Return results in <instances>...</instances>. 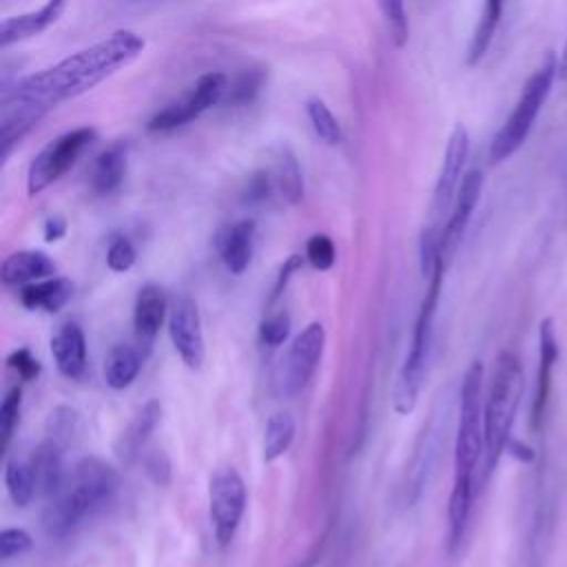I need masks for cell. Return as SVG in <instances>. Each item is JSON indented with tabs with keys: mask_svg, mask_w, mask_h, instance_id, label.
<instances>
[{
	"mask_svg": "<svg viewBox=\"0 0 567 567\" xmlns=\"http://www.w3.org/2000/svg\"><path fill=\"white\" fill-rule=\"evenodd\" d=\"M35 478V496L51 498L64 483V447L51 439L38 443L33 454L29 456Z\"/></svg>",
	"mask_w": 567,
	"mask_h": 567,
	"instance_id": "ac0fdd59",
	"label": "cell"
},
{
	"mask_svg": "<svg viewBox=\"0 0 567 567\" xmlns=\"http://www.w3.org/2000/svg\"><path fill=\"white\" fill-rule=\"evenodd\" d=\"M306 259L317 270H330L334 266V259H337V250H334L332 239L323 233L312 235L306 244Z\"/></svg>",
	"mask_w": 567,
	"mask_h": 567,
	"instance_id": "e575fe53",
	"label": "cell"
},
{
	"mask_svg": "<svg viewBox=\"0 0 567 567\" xmlns=\"http://www.w3.org/2000/svg\"><path fill=\"white\" fill-rule=\"evenodd\" d=\"M168 334L173 341L175 352L184 361L186 368L199 370L204 363L206 346H204V330L197 303L188 295L175 297L168 312Z\"/></svg>",
	"mask_w": 567,
	"mask_h": 567,
	"instance_id": "7c38bea8",
	"label": "cell"
},
{
	"mask_svg": "<svg viewBox=\"0 0 567 567\" xmlns=\"http://www.w3.org/2000/svg\"><path fill=\"white\" fill-rule=\"evenodd\" d=\"M306 113H308V120L317 133V137L328 144V146H337L341 140H343V133H341V126L337 122V117L332 115V111L326 106L323 100L319 97H312L306 102Z\"/></svg>",
	"mask_w": 567,
	"mask_h": 567,
	"instance_id": "4dcf8cb0",
	"label": "cell"
},
{
	"mask_svg": "<svg viewBox=\"0 0 567 567\" xmlns=\"http://www.w3.org/2000/svg\"><path fill=\"white\" fill-rule=\"evenodd\" d=\"M525 392V372L520 359L503 350L494 359V368L485 390L483 403V474L481 483L496 470L503 452L512 441L514 421Z\"/></svg>",
	"mask_w": 567,
	"mask_h": 567,
	"instance_id": "3957f363",
	"label": "cell"
},
{
	"mask_svg": "<svg viewBox=\"0 0 567 567\" xmlns=\"http://www.w3.org/2000/svg\"><path fill=\"white\" fill-rule=\"evenodd\" d=\"M64 233H66V221L62 217L53 215L44 221V239L47 241H58L60 237H64Z\"/></svg>",
	"mask_w": 567,
	"mask_h": 567,
	"instance_id": "7bdbcfd3",
	"label": "cell"
},
{
	"mask_svg": "<svg viewBox=\"0 0 567 567\" xmlns=\"http://www.w3.org/2000/svg\"><path fill=\"white\" fill-rule=\"evenodd\" d=\"M483 193V173L478 168H472L463 175L456 197L452 202L450 215L443 224V235H441V257L445 266H450L452 257L456 255V248L465 235V228L472 219V213L481 199Z\"/></svg>",
	"mask_w": 567,
	"mask_h": 567,
	"instance_id": "4fadbf2b",
	"label": "cell"
},
{
	"mask_svg": "<svg viewBox=\"0 0 567 567\" xmlns=\"http://www.w3.org/2000/svg\"><path fill=\"white\" fill-rule=\"evenodd\" d=\"M246 509V485L235 467H219L208 481V516L215 540L226 547Z\"/></svg>",
	"mask_w": 567,
	"mask_h": 567,
	"instance_id": "9c48e42d",
	"label": "cell"
},
{
	"mask_svg": "<svg viewBox=\"0 0 567 567\" xmlns=\"http://www.w3.org/2000/svg\"><path fill=\"white\" fill-rule=\"evenodd\" d=\"M295 430L297 425L290 412L279 410L268 416L264 427V443H261V456L266 463H272L288 452V447L295 441Z\"/></svg>",
	"mask_w": 567,
	"mask_h": 567,
	"instance_id": "83f0119b",
	"label": "cell"
},
{
	"mask_svg": "<svg viewBox=\"0 0 567 567\" xmlns=\"http://www.w3.org/2000/svg\"><path fill=\"white\" fill-rule=\"evenodd\" d=\"M144 354L133 343H115L104 357V381L111 390L128 388L142 368Z\"/></svg>",
	"mask_w": 567,
	"mask_h": 567,
	"instance_id": "d4e9b609",
	"label": "cell"
},
{
	"mask_svg": "<svg viewBox=\"0 0 567 567\" xmlns=\"http://www.w3.org/2000/svg\"><path fill=\"white\" fill-rule=\"evenodd\" d=\"M558 359V339L551 319H543L538 326V372H536V392L532 401V427H540L551 390V372Z\"/></svg>",
	"mask_w": 567,
	"mask_h": 567,
	"instance_id": "9a60e30c",
	"label": "cell"
},
{
	"mask_svg": "<svg viewBox=\"0 0 567 567\" xmlns=\"http://www.w3.org/2000/svg\"><path fill=\"white\" fill-rule=\"evenodd\" d=\"M268 168L272 173L275 193L286 204H299L303 197V177H301V168H299V162L292 155V151L286 146H279L275 151L272 164Z\"/></svg>",
	"mask_w": 567,
	"mask_h": 567,
	"instance_id": "484cf974",
	"label": "cell"
},
{
	"mask_svg": "<svg viewBox=\"0 0 567 567\" xmlns=\"http://www.w3.org/2000/svg\"><path fill=\"white\" fill-rule=\"evenodd\" d=\"M301 264H303V257H299V255H290V257L284 261V266L279 268L277 281H275V286H272L270 301H275V299L284 292V288H286V284H288V279H290V277L301 268Z\"/></svg>",
	"mask_w": 567,
	"mask_h": 567,
	"instance_id": "b9f144b4",
	"label": "cell"
},
{
	"mask_svg": "<svg viewBox=\"0 0 567 567\" xmlns=\"http://www.w3.org/2000/svg\"><path fill=\"white\" fill-rule=\"evenodd\" d=\"M470 155V135L467 128L463 124H456L447 137V146L443 153V164L434 184V195H432V206H430V224L432 226H441L443 228V217L445 213H450L452 202L456 197L458 184H461V175L465 168Z\"/></svg>",
	"mask_w": 567,
	"mask_h": 567,
	"instance_id": "8fae6325",
	"label": "cell"
},
{
	"mask_svg": "<svg viewBox=\"0 0 567 567\" xmlns=\"http://www.w3.org/2000/svg\"><path fill=\"white\" fill-rule=\"evenodd\" d=\"M485 370L481 361H472L463 374L458 392V425L454 436V483L472 485L476 467L483 458V403Z\"/></svg>",
	"mask_w": 567,
	"mask_h": 567,
	"instance_id": "5b68a950",
	"label": "cell"
},
{
	"mask_svg": "<svg viewBox=\"0 0 567 567\" xmlns=\"http://www.w3.org/2000/svg\"><path fill=\"white\" fill-rule=\"evenodd\" d=\"M144 51V38L128 29H117L104 40L71 53L33 75L4 86L2 95H13L53 109L55 104L91 91L95 84L133 62Z\"/></svg>",
	"mask_w": 567,
	"mask_h": 567,
	"instance_id": "6da1fadb",
	"label": "cell"
},
{
	"mask_svg": "<svg viewBox=\"0 0 567 567\" xmlns=\"http://www.w3.org/2000/svg\"><path fill=\"white\" fill-rule=\"evenodd\" d=\"M272 193H275V182H272L270 168H259L248 177L244 199L250 204H261V202L270 199Z\"/></svg>",
	"mask_w": 567,
	"mask_h": 567,
	"instance_id": "f35d334b",
	"label": "cell"
},
{
	"mask_svg": "<svg viewBox=\"0 0 567 567\" xmlns=\"http://www.w3.org/2000/svg\"><path fill=\"white\" fill-rule=\"evenodd\" d=\"M439 436H441V416L432 414L427 423L423 425V432L419 436V443L414 447L412 467L408 472V485H405V498L408 503H414L423 489V483L427 481V472L436 458L439 450Z\"/></svg>",
	"mask_w": 567,
	"mask_h": 567,
	"instance_id": "d6986e66",
	"label": "cell"
},
{
	"mask_svg": "<svg viewBox=\"0 0 567 567\" xmlns=\"http://www.w3.org/2000/svg\"><path fill=\"white\" fill-rule=\"evenodd\" d=\"M326 348V328L319 321L308 323L288 346L272 372V390L279 399L297 396L312 379Z\"/></svg>",
	"mask_w": 567,
	"mask_h": 567,
	"instance_id": "52a82bcc",
	"label": "cell"
},
{
	"mask_svg": "<svg viewBox=\"0 0 567 567\" xmlns=\"http://www.w3.org/2000/svg\"><path fill=\"white\" fill-rule=\"evenodd\" d=\"M95 137H97L95 128L78 126L51 140L29 164V173H27L29 195L33 197L42 193L47 186L58 182L66 171H71V166L95 142Z\"/></svg>",
	"mask_w": 567,
	"mask_h": 567,
	"instance_id": "ba28073f",
	"label": "cell"
},
{
	"mask_svg": "<svg viewBox=\"0 0 567 567\" xmlns=\"http://www.w3.org/2000/svg\"><path fill=\"white\" fill-rule=\"evenodd\" d=\"M53 275H55V264L42 250L11 252L0 268V277L7 286H27Z\"/></svg>",
	"mask_w": 567,
	"mask_h": 567,
	"instance_id": "ffe728a7",
	"label": "cell"
},
{
	"mask_svg": "<svg viewBox=\"0 0 567 567\" xmlns=\"http://www.w3.org/2000/svg\"><path fill=\"white\" fill-rule=\"evenodd\" d=\"M264 80H266V75H264L261 71H257V69L239 73L233 82H228L221 102L228 104V106H244V104H250V102L257 97L259 89L264 86Z\"/></svg>",
	"mask_w": 567,
	"mask_h": 567,
	"instance_id": "1f68e13d",
	"label": "cell"
},
{
	"mask_svg": "<svg viewBox=\"0 0 567 567\" xmlns=\"http://www.w3.org/2000/svg\"><path fill=\"white\" fill-rule=\"evenodd\" d=\"M71 295H73V284L66 277H47V279L22 286L20 303L27 310L58 312L69 303Z\"/></svg>",
	"mask_w": 567,
	"mask_h": 567,
	"instance_id": "603a6c76",
	"label": "cell"
},
{
	"mask_svg": "<svg viewBox=\"0 0 567 567\" xmlns=\"http://www.w3.org/2000/svg\"><path fill=\"white\" fill-rule=\"evenodd\" d=\"M162 419V405L151 399L146 405H142V410L133 416V421L126 425V430L120 434L117 443H115V452L122 461L131 463L133 458L140 456L142 447L146 445V441L151 439L153 430L157 427Z\"/></svg>",
	"mask_w": 567,
	"mask_h": 567,
	"instance_id": "44dd1931",
	"label": "cell"
},
{
	"mask_svg": "<svg viewBox=\"0 0 567 567\" xmlns=\"http://www.w3.org/2000/svg\"><path fill=\"white\" fill-rule=\"evenodd\" d=\"M290 334V315L286 310L268 315L259 326V339L268 348L281 346Z\"/></svg>",
	"mask_w": 567,
	"mask_h": 567,
	"instance_id": "d590c367",
	"label": "cell"
},
{
	"mask_svg": "<svg viewBox=\"0 0 567 567\" xmlns=\"http://www.w3.org/2000/svg\"><path fill=\"white\" fill-rule=\"evenodd\" d=\"M144 467H146V474L151 476V481L155 485H166L171 481V463H168V456L159 450L151 452L144 456Z\"/></svg>",
	"mask_w": 567,
	"mask_h": 567,
	"instance_id": "60d3db41",
	"label": "cell"
},
{
	"mask_svg": "<svg viewBox=\"0 0 567 567\" xmlns=\"http://www.w3.org/2000/svg\"><path fill=\"white\" fill-rule=\"evenodd\" d=\"M20 408H22V388L20 385H13L7 394H4V401L0 405V439H2V445L0 450L7 452L9 450V443L13 439V432L20 423Z\"/></svg>",
	"mask_w": 567,
	"mask_h": 567,
	"instance_id": "d6a6232c",
	"label": "cell"
},
{
	"mask_svg": "<svg viewBox=\"0 0 567 567\" xmlns=\"http://www.w3.org/2000/svg\"><path fill=\"white\" fill-rule=\"evenodd\" d=\"M51 354L62 377L78 381L86 372V337L80 323L64 321L51 337Z\"/></svg>",
	"mask_w": 567,
	"mask_h": 567,
	"instance_id": "2e32d148",
	"label": "cell"
},
{
	"mask_svg": "<svg viewBox=\"0 0 567 567\" xmlns=\"http://www.w3.org/2000/svg\"><path fill=\"white\" fill-rule=\"evenodd\" d=\"M377 2H379V9H381L388 27H390L394 44L403 47L408 42V33H410L405 0H377Z\"/></svg>",
	"mask_w": 567,
	"mask_h": 567,
	"instance_id": "836d02e7",
	"label": "cell"
},
{
	"mask_svg": "<svg viewBox=\"0 0 567 567\" xmlns=\"http://www.w3.org/2000/svg\"><path fill=\"white\" fill-rule=\"evenodd\" d=\"M558 78H567V40H565L560 58H558Z\"/></svg>",
	"mask_w": 567,
	"mask_h": 567,
	"instance_id": "f6af8a7d",
	"label": "cell"
},
{
	"mask_svg": "<svg viewBox=\"0 0 567 567\" xmlns=\"http://www.w3.org/2000/svg\"><path fill=\"white\" fill-rule=\"evenodd\" d=\"M217 252L221 264L226 266L228 272L241 275L255 250V221L252 219H237L228 226H224L217 233Z\"/></svg>",
	"mask_w": 567,
	"mask_h": 567,
	"instance_id": "e0dca14e",
	"label": "cell"
},
{
	"mask_svg": "<svg viewBox=\"0 0 567 567\" xmlns=\"http://www.w3.org/2000/svg\"><path fill=\"white\" fill-rule=\"evenodd\" d=\"M4 485L18 507H27L35 498V478L29 458L13 456L4 463Z\"/></svg>",
	"mask_w": 567,
	"mask_h": 567,
	"instance_id": "f1b7e54d",
	"label": "cell"
},
{
	"mask_svg": "<svg viewBox=\"0 0 567 567\" xmlns=\"http://www.w3.org/2000/svg\"><path fill=\"white\" fill-rule=\"evenodd\" d=\"M80 432H82V419L69 405H58L47 416V439L55 441L64 450L78 441Z\"/></svg>",
	"mask_w": 567,
	"mask_h": 567,
	"instance_id": "f546056e",
	"label": "cell"
},
{
	"mask_svg": "<svg viewBox=\"0 0 567 567\" xmlns=\"http://www.w3.org/2000/svg\"><path fill=\"white\" fill-rule=\"evenodd\" d=\"M126 175V144L115 142L102 151L91 166V188L97 195L115 193Z\"/></svg>",
	"mask_w": 567,
	"mask_h": 567,
	"instance_id": "cb8c5ba5",
	"label": "cell"
},
{
	"mask_svg": "<svg viewBox=\"0 0 567 567\" xmlns=\"http://www.w3.org/2000/svg\"><path fill=\"white\" fill-rule=\"evenodd\" d=\"M7 365L22 379V381H31L40 374V361L27 350V348H18L7 357Z\"/></svg>",
	"mask_w": 567,
	"mask_h": 567,
	"instance_id": "ab89813d",
	"label": "cell"
},
{
	"mask_svg": "<svg viewBox=\"0 0 567 567\" xmlns=\"http://www.w3.org/2000/svg\"><path fill=\"white\" fill-rule=\"evenodd\" d=\"M135 259H137L135 246H133L126 237L117 235V237L111 239V244H109V248H106V266H109L113 272H126V270H131L133 264H135Z\"/></svg>",
	"mask_w": 567,
	"mask_h": 567,
	"instance_id": "8d00e7d4",
	"label": "cell"
},
{
	"mask_svg": "<svg viewBox=\"0 0 567 567\" xmlns=\"http://www.w3.org/2000/svg\"><path fill=\"white\" fill-rule=\"evenodd\" d=\"M445 264H439L434 272L427 277V290L421 299L414 328H412V339L410 348L405 352L403 365L399 370V377L394 381L392 390V408L396 414H410L416 408L419 392H421V381L425 372V361L430 354V343H432V332H434V317L441 299V288H443V277H445Z\"/></svg>",
	"mask_w": 567,
	"mask_h": 567,
	"instance_id": "277c9868",
	"label": "cell"
},
{
	"mask_svg": "<svg viewBox=\"0 0 567 567\" xmlns=\"http://www.w3.org/2000/svg\"><path fill=\"white\" fill-rule=\"evenodd\" d=\"M558 75V55L554 51H547L540 64L534 69V73L527 78V82L520 89V95L503 122V126L496 131L492 144H489V164H501L509 159L527 140L549 91Z\"/></svg>",
	"mask_w": 567,
	"mask_h": 567,
	"instance_id": "8992f818",
	"label": "cell"
},
{
	"mask_svg": "<svg viewBox=\"0 0 567 567\" xmlns=\"http://www.w3.org/2000/svg\"><path fill=\"white\" fill-rule=\"evenodd\" d=\"M117 472L97 456H86L71 474H66L62 487L49 498L42 512V527L51 538H66L95 514H100L117 494Z\"/></svg>",
	"mask_w": 567,
	"mask_h": 567,
	"instance_id": "7a4b0ae2",
	"label": "cell"
},
{
	"mask_svg": "<svg viewBox=\"0 0 567 567\" xmlns=\"http://www.w3.org/2000/svg\"><path fill=\"white\" fill-rule=\"evenodd\" d=\"M503 4H505V0H483L481 16L474 27L470 47H467V64L470 66H476L483 60V55L487 53V49L494 40V33L498 29L501 16H503Z\"/></svg>",
	"mask_w": 567,
	"mask_h": 567,
	"instance_id": "4316f807",
	"label": "cell"
},
{
	"mask_svg": "<svg viewBox=\"0 0 567 567\" xmlns=\"http://www.w3.org/2000/svg\"><path fill=\"white\" fill-rule=\"evenodd\" d=\"M49 109L38 102L2 95L0 100V151L2 159L9 157L11 148L44 117Z\"/></svg>",
	"mask_w": 567,
	"mask_h": 567,
	"instance_id": "5bb4252c",
	"label": "cell"
},
{
	"mask_svg": "<svg viewBox=\"0 0 567 567\" xmlns=\"http://www.w3.org/2000/svg\"><path fill=\"white\" fill-rule=\"evenodd\" d=\"M66 2H69V0H47L42 7H44V11H47V13H51V16H53V20H58V18H60V13L64 11Z\"/></svg>",
	"mask_w": 567,
	"mask_h": 567,
	"instance_id": "ee69618b",
	"label": "cell"
},
{
	"mask_svg": "<svg viewBox=\"0 0 567 567\" xmlns=\"http://www.w3.org/2000/svg\"><path fill=\"white\" fill-rule=\"evenodd\" d=\"M226 86H228V78L224 73H206L202 75L195 86L177 102L164 106L162 111H157L146 128L151 133H171L179 126H186L188 122L197 120L204 111H208L210 106L219 104L224 100V93H226Z\"/></svg>",
	"mask_w": 567,
	"mask_h": 567,
	"instance_id": "30bf717a",
	"label": "cell"
},
{
	"mask_svg": "<svg viewBox=\"0 0 567 567\" xmlns=\"http://www.w3.org/2000/svg\"><path fill=\"white\" fill-rule=\"evenodd\" d=\"M168 310L166 295L159 286L146 284L140 288L133 308V328L142 341H151L164 323Z\"/></svg>",
	"mask_w": 567,
	"mask_h": 567,
	"instance_id": "7402d4cb",
	"label": "cell"
},
{
	"mask_svg": "<svg viewBox=\"0 0 567 567\" xmlns=\"http://www.w3.org/2000/svg\"><path fill=\"white\" fill-rule=\"evenodd\" d=\"M33 547V538L29 536V532L20 529V527H7L0 534V556L2 560H9L13 556H22Z\"/></svg>",
	"mask_w": 567,
	"mask_h": 567,
	"instance_id": "74e56055",
	"label": "cell"
}]
</instances>
